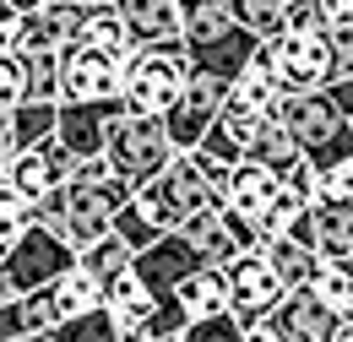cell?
I'll use <instances>...</instances> for the list:
<instances>
[{
    "mask_svg": "<svg viewBox=\"0 0 353 342\" xmlns=\"http://www.w3.org/2000/svg\"><path fill=\"white\" fill-rule=\"evenodd\" d=\"M131 196L136 190L109 169V158H82L77 174H71L49 201H39V223L54 228V234L82 256L103 234H114V217H120V207H125Z\"/></svg>",
    "mask_w": 353,
    "mask_h": 342,
    "instance_id": "1",
    "label": "cell"
},
{
    "mask_svg": "<svg viewBox=\"0 0 353 342\" xmlns=\"http://www.w3.org/2000/svg\"><path fill=\"white\" fill-rule=\"evenodd\" d=\"M223 174H228V169L201 163L196 152H174L169 169L158 174L152 185L136 190V207L147 212V223H152L158 234H179L196 212L223 207Z\"/></svg>",
    "mask_w": 353,
    "mask_h": 342,
    "instance_id": "2",
    "label": "cell"
},
{
    "mask_svg": "<svg viewBox=\"0 0 353 342\" xmlns=\"http://www.w3.org/2000/svg\"><path fill=\"white\" fill-rule=\"evenodd\" d=\"M103 158H109V169L120 174L131 190H141V185H152L158 174L174 163V141H169L163 120H152V114H131V109H125V114L109 125Z\"/></svg>",
    "mask_w": 353,
    "mask_h": 342,
    "instance_id": "3",
    "label": "cell"
},
{
    "mask_svg": "<svg viewBox=\"0 0 353 342\" xmlns=\"http://www.w3.org/2000/svg\"><path fill=\"white\" fill-rule=\"evenodd\" d=\"M190 82V60L185 49H131L125 54V82H120V103L131 114H152L163 120L174 109V98Z\"/></svg>",
    "mask_w": 353,
    "mask_h": 342,
    "instance_id": "4",
    "label": "cell"
},
{
    "mask_svg": "<svg viewBox=\"0 0 353 342\" xmlns=\"http://www.w3.org/2000/svg\"><path fill=\"white\" fill-rule=\"evenodd\" d=\"M256 54L272 66V77L283 82V92H321V87L337 77L326 28L321 33H277V39H261Z\"/></svg>",
    "mask_w": 353,
    "mask_h": 342,
    "instance_id": "5",
    "label": "cell"
},
{
    "mask_svg": "<svg viewBox=\"0 0 353 342\" xmlns=\"http://www.w3.org/2000/svg\"><path fill=\"white\" fill-rule=\"evenodd\" d=\"M77 266V250L54 234V228H44V223H33L11 250H6V261H0V277L17 288V294H33V288H49V283H60L65 272Z\"/></svg>",
    "mask_w": 353,
    "mask_h": 342,
    "instance_id": "6",
    "label": "cell"
},
{
    "mask_svg": "<svg viewBox=\"0 0 353 342\" xmlns=\"http://www.w3.org/2000/svg\"><path fill=\"white\" fill-rule=\"evenodd\" d=\"M223 272H228V310L239 321H261V315H272L277 304L288 299V283L277 277V266L266 261V250H245Z\"/></svg>",
    "mask_w": 353,
    "mask_h": 342,
    "instance_id": "7",
    "label": "cell"
},
{
    "mask_svg": "<svg viewBox=\"0 0 353 342\" xmlns=\"http://www.w3.org/2000/svg\"><path fill=\"white\" fill-rule=\"evenodd\" d=\"M125 82V60L103 54L88 43L60 49V103H92V98H120Z\"/></svg>",
    "mask_w": 353,
    "mask_h": 342,
    "instance_id": "8",
    "label": "cell"
},
{
    "mask_svg": "<svg viewBox=\"0 0 353 342\" xmlns=\"http://www.w3.org/2000/svg\"><path fill=\"white\" fill-rule=\"evenodd\" d=\"M179 234L196 245V256L207 261V266H228V261L245 256V250H261L256 223L239 217V212H228V207H207V212H196Z\"/></svg>",
    "mask_w": 353,
    "mask_h": 342,
    "instance_id": "9",
    "label": "cell"
},
{
    "mask_svg": "<svg viewBox=\"0 0 353 342\" xmlns=\"http://www.w3.org/2000/svg\"><path fill=\"white\" fill-rule=\"evenodd\" d=\"M223 103H228V82H212V77H190L185 92L174 98V109L163 114V130L174 141V152H196L201 136L218 125Z\"/></svg>",
    "mask_w": 353,
    "mask_h": 342,
    "instance_id": "10",
    "label": "cell"
},
{
    "mask_svg": "<svg viewBox=\"0 0 353 342\" xmlns=\"http://www.w3.org/2000/svg\"><path fill=\"white\" fill-rule=\"evenodd\" d=\"M71 174H77V158H71V152H65V147L49 136L44 147L6 152V179H0V185H11L17 196H28V201L39 207V201H49V196H54V190L71 179Z\"/></svg>",
    "mask_w": 353,
    "mask_h": 342,
    "instance_id": "11",
    "label": "cell"
},
{
    "mask_svg": "<svg viewBox=\"0 0 353 342\" xmlns=\"http://www.w3.org/2000/svg\"><path fill=\"white\" fill-rule=\"evenodd\" d=\"M125 114L120 98H92V103H60V120H54V141L82 163V158H103V141L109 125Z\"/></svg>",
    "mask_w": 353,
    "mask_h": 342,
    "instance_id": "12",
    "label": "cell"
},
{
    "mask_svg": "<svg viewBox=\"0 0 353 342\" xmlns=\"http://www.w3.org/2000/svg\"><path fill=\"white\" fill-rule=\"evenodd\" d=\"M272 120H283V125H288V136L305 147V158H310V152H321L337 130L348 125V120L337 114V103L326 98V87H321V92H283V103H277V114H272Z\"/></svg>",
    "mask_w": 353,
    "mask_h": 342,
    "instance_id": "13",
    "label": "cell"
},
{
    "mask_svg": "<svg viewBox=\"0 0 353 342\" xmlns=\"http://www.w3.org/2000/svg\"><path fill=\"white\" fill-rule=\"evenodd\" d=\"M256 49H261V39L234 22V28H223V33H212V39H201V43H185V60H190V77L234 82V77L256 60Z\"/></svg>",
    "mask_w": 353,
    "mask_h": 342,
    "instance_id": "14",
    "label": "cell"
},
{
    "mask_svg": "<svg viewBox=\"0 0 353 342\" xmlns=\"http://www.w3.org/2000/svg\"><path fill=\"white\" fill-rule=\"evenodd\" d=\"M288 239L310 245L321 261H353V201H315Z\"/></svg>",
    "mask_w": 353,
    "mask_h": 342,
    "instance_id": "15",
    "label": "cell"
},
{
    "mask_svg": "<svg viewBox=\"0 0 353 342\" xmlns=\"http://www.w3.org/2000/svg\"><path fill=\"white\" fill-rule=\"evenodd\" d=\"M136 277L152 288V299H169L174 294L179 277H190L196 266H207V261L196 256V245L185 239V234H163L158 245H147V250H136Z\"/></svg>",
    "mask_w": 353,
    "mask_h": 342,
    "instance_id": "16",
    "label": "cell"
},
{
    "mask_svg": "<svg viewBox=\"0 0 353 342\" xmlns=\"http://www.w3.org/2000/svg\"><path fill=\"white\" fill-rule=\"evenodd\" d=\"M136 49H185L179 33V0H114Z\"/></svg>",
    "mask_w": 353,
    "mask_h": 342,
    "instance_id": "17",
    "label": "cell"
},
{
    "mask_svg": "<svg viewBox=\"0 0 353 342\" xmlns=\"http://www.w3.org/2000/svg\"><path fill=\"white\" fill-rule=\"evenodd\" d=\"M277 190H283V174H272L266 163H250V158L223 174V207L239 212V217H250V223L277 201Z\"/></svg>",
    "mask_w": 353,
    "mask_h": 342,
    "instance_id": "18",
    "label": "cell"
},
{
    "mask_svg": "<svg viewBox=\"0 0 353 342\" xmlns=\"http://www.w3.org/2000/svg\"><path fill=\"white\" fill-rule=\"evenodd\" d=\"M152 288L136 277V266L125 272H114L109 283H103V310L114 315V326H120V342H136L141 337V326H147V315H152Z\"/></svg>",
    "mask_w": 353,
    "mask_h": 342,
    "instance_id": "19",
    "label": "cell"
},
{
    "mask_svg": "<svg viewBox=\"0 0 353 342\" xmlns=\"http://www.w3.org/2000/svg\"><path fill=\"white\" fill-rule=\"evenodd\" d=\"M272 321H277L294 342H332V332L343 326V315H337V310H326L310 288H294L288 299L272 310Z\"/></svg>",
    "mask_w": 353,
    "mask_h": 342,
    "instance_id": "20",
    "label": "cell"
},
{
    "mask_svg": "<svg viewBox=\"0 0 353 342\" xmlns=\"http://www.w3.org/2000/svg\"><path fill=\"white\" fill-rule=\"evenodd\" d=\"M169 299H174L190 321H201V315H223V310H228V272H223V266H196L190 277H179V283H174Z\"/></svg>",
    "mask_w": 353,
    "mask_h": 342,
    "instance_id": "21",
    "label": "cell"
},
{
    "mask_svg": "<svg viewBox=\"0 0 353 342\" xmlns=\"http://www.w3.org/2000/svg\"><path fill=\"white\" fill-rule=\"evenodd\" d=\"M88 11H92V6H77V0H54V6H44V11L33 17L22 49H71V43L82 39Z\"/></svg>",
    "mask_w": 353,
    "mask_h": 342,
    "instance_id": "22",
    "label": "cell"
},
{
    "mask_svg": "<svg viewBox=\"0 0 353 342\" xmlns=\"http://www.w3.org/2000/svg\"><path fill=\"white\" fill-rule=\"evenodd\" d=\"M228 103L234 109H245V114H261V120H272L277 114V103H283V82L272 77V66H266L261 54L228 82Z\"/></svg>",
    "mask_w": 353,
    "mask_h": 342,
    "instance_id": "23",
    "label": "cell"
},
{
    "mask_svg": "<svg viewBox=\"0 0 353 342\" xmlns=\"http://www.w3.org/2000/svg\"><path fill=\"white\" fill-rule=\"evenodd\" d=\"M250 163H266L272 174H288L305 163V147L288 136V125L283 120H261V130H256V141H250V152H245Z\"/></svg>",
    "mask_w": 353,
    "mask_h": 342,
    "instance_id": "24",
    "label": "cell"
},
{
    "mask_svg": "<svg viewBox=\"0 0 353 342\" xmlns=\"http://www.w3.org/2000/svg\"><path fill=\"white\" fill-rule=\"evenodd\" d=\"M77 43H88V49H103V54H131L136 43H131V28H125V17H120V6L109 0V6H92L88 11V22H82V39Z\"/></svg>",
    "mask_w": 353,
    "mask_h": 342,
    "instance_id": "25",
    "label": "cell"
},
{
    "mask_svg": "<svg viewBox=\"0 0 353 342\" xmlns=\"http://www.w3.org/2000/svg\"><path fill=\"white\" fill-rule=\"evenodd\" d=\"M54 120H60V103H17L11 109V147L6 152H28V147H44L54 136Z\"/></svg>",
    "mask_w": 353,
    "mask_h": 342,
    "instance_id": "26",
    "label": "cell"
},
{
    "mask_svg": "<svg viewBox=\"0 0 353 342\" xmlns=\"http://www.w3.org/2000/svg\"><path fill=\"white\" fill-rule=\"evenodd\" d=\"M17 342H120V326L109 310H88V315H71L60 321L54 332H39V337H17Z\"/></svg>",
    "mask_w": 353,
    "mask_h": 342,
    "instance_id": "27",
    "label": "cell"
},
{
    "mask_svg": "<svg viewBox=\"0 0 353 342\" xmlns=\"http://www.w3.org/2000/svg\"><path fill=\"white\" fill-rule=\"evenodd\" d=\"M261 250H266V261L277 266V277L288 283V294H294V288H310V277H315V261H321L310 245H299V239H266Z\"/></svg>",
    "mask_w": 353,
    "mask_h": 342,
    "instance_id": "28",
    "label": "cell"
},
{
    "mask_svg": "<svg viewBox=\"0 0 353 342\" xmlns=\"http://www.w3.org/2000/svg\"><path fill=\"white\" fill-rule=\"evenodd\" d=\"M310 294H315V299L326 304V310L348 315V310H353V261H315Z\"/></svg>",
    "mask_w": 353,
    "mask_h": 342,
    "instance_id": "29",
    "label": "cell"
},
{
    "mask_svg": "<svg viewBox=\"0 0 353 342\" xmlns=\"http://www.w3.org/2000/svg\"><path fill=\"white\" fill-rule=\"evenodd\" d=\"M223 28H234L228 0H179V33H185V43H201L212 33H223Z\"/></svg>",
    "mask_w": 353,
    "mask_h": 342,
    "instance_id": "30",
    "label": "cell"
},
{
    "mask_svg": "<svg viewBox=\"0 0 353 342\" xmlns=\"http://www.w3.org/2000/svg\"><path fill=\"white\" fill-rule=\"evenodd\" d=\"M54 294H60V310H65V321H71V315H88V310H103V283L92 277L82 261H77V266H71V272L54 283Z\"/></svg>",
    "mask_w": 353,
    "mask_h": 342,
    "instance_id": "31",
    "label": "cell"
},
{
    "mask_svg": "<svg viewBox=\"0 0 353 342\" xmlns=\"http://www.w3.org/2000/svg\"><path fill=\"white\" fill-rule=\"evenodd\" d=\"M22 60H28V98L60 103V49H22Z\"/></svg>",
    "mask_w": 353,
    "mask_h": 342,
    "instance_id": "32",
    "label": "cell"
},
{
    "mask_svg": "<svg viewBox=\"0 0 353 342\" xmlns=\"http://www.w3.org/2000/svg\"><path fill=\"white\" fill-rule=\"evenodd\" d=\"M77 261L88 266V272L98 277V283H109L114 272H125V266L136 261V250L125 245V239H120V234H103V239H98V245H88V250H82Z\"/></svg>",
    "mask_w": 353,
    "mask_h": 342,
    "instance_id": "33",
    "label": "cell"
},
{
    "mask_svg": "<svg viewBox=\"0 0 353 342\" xmlns=\"http://www.w3.org/2000/svg\"><path fill=\"white\" fill-rule=\"evenodd\" d=\"M234 22L250 28L256 39H277L283 33V0H228Z\"/></svg>",
    "mask_w": 353,
    "mask_h": 342,
    "instance_id": "34",
    "label": "cell"
},
{
    "mask_svg": "<svg viewBox=\"0 0 353 342\" xmlns=\"http://www.w3.org/2000/svg\"><path fill=\"white\" fill-rule=\"evenodd\" d=\"M33 223H39V207L28 196H17L11 185H0V245H17Z\"/></svg>",
    "mask_w": 353,
    "mask_h": 342,
    "instance_id": "35",
    "label": "cell"
},
{
    "mask_svg": "<svg viewBox=\"0 0 353 342\" xmlns=\"http://www.w3.org/2000/svg\"><path fill=\"white\" fill-rule=\"evenodd\" d=\"M174 342H245V321H239L234 310H223V315H201V321H190Z\"/></svg>",
    "mask_w": 353,
    "mask_h": 342,
    "instance_id": "36",
    "label": "cell"
},
{
    "mask_svg": "<svg viewBox=\"0 0 353 342\" xmlns=\"http://www.w3.org/2000/svg\"><path fill=\"white\" fill-rule=\"evenodd\" d=\"M114 234H120V239H125L131 250H147V245H158V239H163V234H158V228L147 223V212L136 207V196L125 201V207H120V217H114Z\"/></svg>",
    "mask_w": 353,
    "mask_h": 342,
    "instance_id": "37",
    "label": "cell"
},
{
    "mask_svg": "<svg viewBox=\"0 0 353 342\" xmlns=\"http://www.w3.org/2000/svg\"><path fill=\"white\" fill-rule=\"evenodd\" d=\"M196 158H201V163H212V169H234V163H245V147H239V141H234L223 125H212L207 136H201Z\"/></svg>",
    "mask_w": 353,
    "mask_h": 342,
    "instance_id": "38",
    "label": "cell"
},
{
    "mask_svg": "<svg viewBox=\"0 0 353 342\" xmlns=\"http://www.w3.org/2000/svg\"><path fill=\"white\" fill-rule=\"evenodd\" d=\"M17 103H28V60H22V49L0 54V109H17Z\"/></svg>",
    "mask_w": 353,
    "mask_h": 342,
    "instance_id": "39",
    "label": "cell"
},
{
    "mask_svg": "<svg viewBox=\"0 0 353 342\" xmlns=\"http://www.w3.org/2000/svg\"><path fill=\"white\" fill-rule=\"evenodd\" d=\"M315 201H353V158L315 174Z\"/></svg>",
    "mask_w": 353,
    "mask_h": 342,
    "instance_id": "40",
    "label": "cell"
},
{
    "mask_svg": "<svg viewBox=\"0 0 353 342\" xmlns=\"http://www.w3.org/2000/svg\"><path fill=\"white\" fill-rule=\"evenodd\" d=\"M28 28H33V17L0 0V54H17V49L28 43Z\"/></svg>",
    "mask_w": 353,
    "mask_h": 342,
    "instance_id": "41",
    "label": "cell"
},
{
    "mask_svg": "<svg viewBox=\"0 0 353 342\" xmlns=\"http://www.w3.org/2000/svg\"><path fill=\"white\" fill-rule=\"evenodd\" d=\"M348 158H353V125H343L332 141H326V147H321V152H310L305 163L321 174V169H337V163H348Z\"/></svg>",
    "mask_w": 353,
    "mask_h": 342,
    "instance_id": "42",
    "label": "cell"
},
{
    "mask_svg": "<svg viewBox=\"0 0 353 342\" xmlns=\"http://www.w3.org/2000/svg\"><path fill=\"white\" fill-rule=\"evenodd\" d=\"M326 39H332V66H337V77H353V28H326Z\"/></svg>",
    "mask_w": 353,
    "mask_h": 342,
    "instance_id": "43",
    "label": "cell"
},
{
    "mask_svg": "<svg viewBox=\"0 0 353 342\" xmlns=\"http://www.w3.org/2000/svg\"><path fill=\"white\" fill-rule=\"evenodd\" d=\"M326 98L337 103V114L353 125V77H332V82H326Z\"/></svg>",
    "mask_w": 353,
    "mask_h": 342,
    "instance_id": "44",
    "label": "cell"
},
{
    "mask_svg": "<svg viewBox=\"0 0 353 342\" xmlns=\"http://www.w3.org/2000/svg\"><path fill=\"white\" fill-rule=\"evenodd\" d=\"M245 342H294L272 315H261V321H245Z\"/></svg>",
    "mask_w": 353,
    "mask_h": 342,
    "instance_id": "45",
    "label": "cell"
},
{
    "mask_svg": "<svg viewBox=\"0 0 353 342\" xmlns=\"http://www.w3.org/2000/svg\"><path fill=\"white\" fill-rule=\"evenodd\" d=\"M326 28H353V0H321Z\"/></svg>",
    "mask_w": 353,
    "mask_h": 342,
    "instance_id": "46",
    "label": "cell"
},
{
    "mask_svg": "<svg viewBox=\"0 0 353 342\" xmlns=\"http://www.w3.org/2000/svg\"><path fill=\"white\" fill-rule=\"evenodd\" d=\"M6 6H17V11H28V17H39L44 6H54V0H6Z\"/></svg>",
    "mask_w": 353,
    "mask_h": 342,
    "instance_id": "47",
    "label": "cell"
},
{
    "mask_svg": "<svg viewBox=\"0 0 353 342\" xmlns=\"http://www.w3.org/2000/svg\"><path fill=\"white\" fill-rule=\"evenodd\" d=\"M11 147V109H0V152Z\"/></svg>",
    "mask_w": 353,
    "mask_h": 342,
    "instance_id": "48",
    "label": "cell"
},
{
    "mask_svg": "<svg viewBox=\"0 0 353 342\" xmlns=\"http://www.w3.org/2000/svg\"><path fill=\"white\" fill-rule=\"evenodd\" d=\"M332 342H353V321H343V326L332 332Z\"/></svg>",
    "mask_w": 353,
    "mask_h": 342,
    "instance_id": "49",
    "label": "cell"
},
{
    "mask_svg": "<svg viewBox=\"0 0 353 342\" xmlns=\"http://www.w3.org/2000/svg\"><path fill=\"white\" fill-rule=\"evenodd\" d=\"M77 6H109V0H77Z\"/></svg>",
    "mask_w": 353,
    "mask_h": 342,
    "instance_id": "50",
    "label": "cell"
},
{
    "mask_svg": "<svg viewBox=\"0 0 353 342\" xmlns=\"http://www.w3.org/2000/svg\"><path fill=\"white\" fill-rule=\"evenodd\" d=\"M0 179H6V152H0Z\"/></svg>",
    "mask_w": 353,
    "mask_h": 342,
    "instance_id": "51",
    "label": "cell"
},
{
    "mask_svg": "<svg viewBox=\"0 0 353 342\" xmlns=\"http://www.w3.org/2000/svg\"><path fill=\"white\" fill-rule=\"evenodd\" d=\"M6 250H11V245H0V261H6Z\"/></svg>",
    "mask_w": 353,
    "mask_h": 342,
    "instance_id": "52",
    "label": "cell"
},
{
    "mask_svg": "<svg viewBox=\"0 0 353 342\" xmlns=\"http://www.w3.org/2000/svg\"><path fill=\"white\" fill-rule=\"evenodd\" d=\"M343 321H353V310H348V315H343Z\"/></svg>",
    "mask_w": 353,
    "mask_h": 342,
    "instance_id": "53",
    "label": "cell"
}]
</instances>
